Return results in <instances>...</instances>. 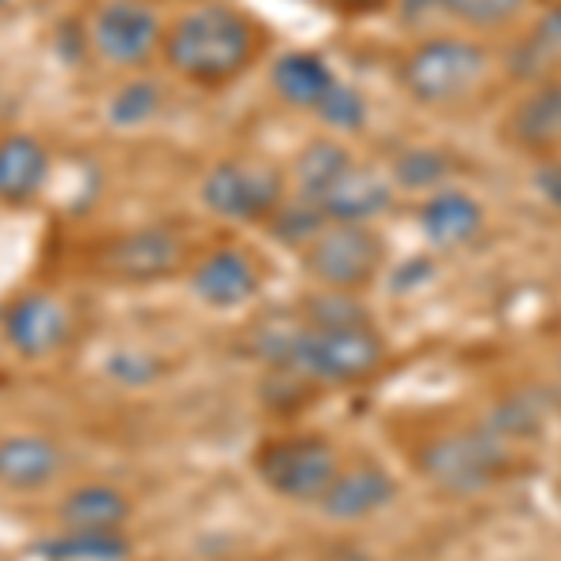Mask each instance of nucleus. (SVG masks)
I'll use <instances>...</instances> for the list:
<instances>
[{"mask_svg": "<svg viewBox=\"0 0 561 561\" xmlns=\"http://www.w3.org/2000/svg\"><path fill=\"white\" fill-rule=\"evenodd\" d=\"M165 65L198 87H221L251 68L259 53V26L251 15L225 0L187 8L161 42Z\"/></svg>", "mask_w": 561, "mask_h": 561, "instance_id": "nucleus-1", "label": "nucleus"}, {"mask_svg": "<svg viewBox=\"0 0 561 561\" xmlns=\"http://www.w3.org/2000/svg\"><path fill=\"white\" fill-rule=\"evenodd\" d=\"M404 94L427 108H454L472 102L491 79V53L479 42L454 38H427L412 45L404 60L397 65Z\"/></svg>", "mask_w": 561, "mask_h": 561, "instance_id": "nucleus-2", "label": "nucleus"}, {"mask_svg": "<svg viewBox=\"0 0 561 561\" xmlns=\"http://www.w3.org/2000/svg\"><path fill=\"white\" fill-rule=\"evenodd\" d=\"M386 359V341L375 325H337V330H314L304 322L293 345L288 367L293 375L314 386H348L370 378Z\"/></svg>", "mask_w": 561, "mask_h": 561, "instance_id": "nucleus-3", "label": "nucleus"}, {"mask_svg": "<svg viewBox=\"0 0 561 561\" xmlns=\"http://www.w3.org/2000/svg\"><path fill=\"white\" fill-rule=\"evenodd\" d=\"M341 472V457L333 442L322 434H280L259 446L255 454V476L270 494L285 502H314L325 494L333 476Z\"/></svg>", "mask_w": 561, "mask_h": 561, "instance_id": "nucleus-4", "label": "nucleus"}, {"mask_svg": "<svg viewBox=\"0 0 561 561\" xmlns=\"http://www.w3.org/2000/svg\"><path fill=\"white\" fill-rule=\"evenodd\" d=\"M510 465V446L486 427L438 434L420 449V468L438 491L479 494L494 486Z\"/></svg>", "mask_w": 561, "mask_h": 561, "instance_id": "nucleus-5", "label": "nucleus"}, {"mask_svg": "<svg viewBox=\"0 0 561 561\" xmlns=\"http://www.w3.org/2000/svg\"><path fill=\"white\" fill-rule=\"evenodd\" d=\"M198 198L214 217L240 225H266L285 203V176L270 161L225 158L206 169Z\"/></svg>", "mask_w": 561, "mask_h": 561, "instance_id": "nucleus-6", "label": "nucleus"}, {"mask_svg": "<svg viewBox=\"0 0 561 561\" xmlns=\"http://www.w3.org/2000/svg\"><path fill=\"white\" fill-rule=\"evenodd\" d=\"M386 262V240L375 225L364 221H330L304 248V270L319 280V288H356L370 285Z\"/></svg>", "mask_w": 561, "mask_h": 561, "instance_id": "nucleus-7", "label": "nucleus"}, {"mask_svg": "<svg viewBox=\"0 0 561 561\" xmlns=\"http://www.w3.org/2000/svg\"><path fill=\"white\" fill-rule=\"evenodd\" d=\"M187 240L176 225H142L121 232L98 251V274L124 280V285H150L184 270Z\"/></svg>", "mask_w": 561, "mask_h": 561, "instance_id": "nucleus-8", "label": "nucleus"}, {"mask_svg": "<svg viewBox=\"0 0 561 561\" xmlns=\"http://www.w3.org/2000/svg\"><path fill=\"white\" fill-rule=\"evenodd\" d=\"M90 42L108 65L135 68L147 65L153 49H161L165 31L147 0H105L90 20Z\"/></svg>", "mask_w": 561, "mask_h": 561, "instance_id": "nucleus-9", "label": "nucleus"}, {"mask_svg": "<svg viewBox=\"0 0 561 561\" xmlns=\"http://www.w3.org/2000/svg\"><path fill=\"white\" fill-rule=\"evenodd\" d=\"M0 337L23 359H45L71 337V311L53 293H23L0 314Z\"/></svg>", "mask_w": 561, "mask_h": 561, "instance_id": "nucleus-10", "label": "nucleus"}, {"mask_svg": "<svg viewBox=\"0 0 561 561\" xmlns=\"http://www.w3.org/2000/svg\"><path fill=\"white\" fill-rule=\"evenodd\" d=\"M259 288H262V270L255 255L243 248H232V243L214 248L192 270L195 300L214 307V311H237V307L255 300Z\"/></svg>", "mask_w": 561, "mask_h": 561, "instance_id": "nucleus-11", "label": "nucleus"}, {"mask_svg": "<svg viewBox=\"0 0 561 561\" xmlns=\"http://www.w3.org/2000/svg\"><path fill=\"white\" fill-rule=\"evenodd\" d=\"M393 497H397V479L389 476L382 465L359 460V465L341 468V472L333 476V483L325 486V494L319 497V510L330 520L352 524V520L375 517Z\"/></svg>", "mask_w": 561, "mask_h": 561, "instance_id": "nucleus-12", "label": "nucleus"}, {"mask_svg": "<svg viewBox=\"0 0 561 561\" xmlns=\"http://www.w3.org/2000/svg\"><path fill=\"white\" fill-rule=\"evenodd\" d=\"M483 225L486 214L479 206V198L460 192L454 184L438 187L420 203V232L438 251H457L465 243H472L483 232Z\"/></svg>", "mask_w": 561, "mask_h": 561, "instance_id": "nucleus-13", "label": "nucleus"}, {"mask_svg": "<svg viewBox=\"0 0 561 561\" xmlns=\"http://www.w3.org/2000/svg\"><path fill=\"white\" fill-rule=\"evenodd\" d=\"M393 203H397L393 176L375 165H359V161L319 198L322 214L330 221H364V225L389 214Z\"/></svg>", "mask_w": 561, "mask_h": 561, "instance_id": "nucleus-14", "label": "nucleus"}, {"mask_svg": "<svg viewBox=\"0 0 561 561\" xmlns=\"http://www.w3.org/2000/svg\"><path fill=\"white\" fill-rule=\"evenodd\" d=\"M65 472V454L42 434H4L0 438V486L20 494L45 491Z\"/></svg>", "mask_w": 561, "mask_h": 561, "instance_id": "nucleus-15", "label": "nucleus"}, {"mask_svg": "<svg viewBox=\"0 0 561 561\" xmlns=\"http://www.w3.org/2000/svg\"><path fill=\"white\" fill-rule=\"evenodd\" d=\"M49 180V150L38 135L8 131L0 135V203L20 210L42 195Z\"/></svg>", "mask_w": 561, "mask_h": 561, "instance_id": "nucleus-16", "label": "nucleus"}, {"mask_svg": "<svg viewBox=\"0 0 561 561\" xmlns=\"http://www.w3.org/2000/svg\"><path fill=\"white\" fill-rule=\"evenodd\" d=\"M131 513L128 491L113 483H79L57 502V520L65 531H124Z\"/></svg>", "mask_w": 561, "mask_h": 561, "instance_id": "nucleus-17", "label": "nucleus"}, {"mask_svg": "<svg viewBox=\"0 0 561 561\" xmlns=\"http://www.w3.org/2000/svg\"><path fill=\"white\" fill-rule=\"evenodd\" d=\"M505 131L520 150L531 153H550L561 147V79L531 83L528 94L513 105Z\"/></svg>", "mask_w": 561, "mask_h": 561, "instance_id": "nucleus-18", "label": "nucleus"}, {"mask_svg": "<svg viewBox=\"0 0 561 561\" xmlns=\"http://www.w3.org/2000/svg\"><path fill=\"white\" fill-rule=\"evenodd\" d=\"M270 87L285 105L293 108H319L322 98L337 87V76L333 68L325 65L319 53H307V49H293V53H280V57L270 65Z\"/></svg>", "mask_w": 561, "mask_h": 561, "instance_id": "nucleus-19", "label": "nucleus"}, {"mask_svg": "<svg viewBox=\"0 0 561 561\" xmlns=\"http://www.w3.org/2000/svg\"><path fill=\"white\" fill-rule=\"evenodd\" d=\"M352 165H356V158H352V150L345 147V142L333 139V135H319V139L307 142L293 161L296 195L314 198V203H319V198L330 192V187L337 184Z\"/></svg>", "mask_w": 561, "mask_h": 561, "instance_id": "nucleus-20", "label": "nucleus"}, {"mask_svg": "<svg viewBox=\"0 0 561 561\" xmlns=\"http://www.w3.org/2000/svg\"><path fill=\"white\" fill-rule=\"evenodd\" d=\"M42 561H131V539L124 531H65L34 542Z\"/></svg>", "mask_w": 561, "mask_h": 561, "instance_id": "nucleus-21", "label": "nucleus"}, {"mask_svg": "<svg viewBox=\"0 0 561 561\" xmlns=\"http://www.w3.org/2000/svg\"><path fill=\"white\" fill-rule=\"evenodd\" d=\"M454 158H449L446 150L438 147H409L401 150L393 158V169H389V176H393V184L401 187V192H438V187L449 184V176H454Z\"/></svg>", "mask_w": 561, "mask_h": 561, "instance_id": "nucleus-22", "label": "nucleus"}, {"mask_svg": "<svg viewBox=\"0 0 561 561\" xmlns=\"http://www.w3.org/2000/svg\"><path fill=\"white\" fill-rule=\"evenodd\" d=\"M325 225H330V217L322 214V206L314 203V198H304V195L293 192V198L285 195V203L274 210V217L266 221V229H270V237H274L277 243L304 251L307 243H311L325 229Z\"/></svg>", "mask_w": 561, "mask_h": 561, "instance_id": "nucleus-23", "label": "nucleus"}, {"mask_svg": "<svg viewBox=\"0 0 561 561\" xmlns=\"http://www.w3.org/2000/svg\"><path fill=\"white\" fill-rule=\"evenodd\" d=\"M300 319L314 330H337V325H370L367 307L345 288H319L300 304Z\"/></svg>", "mask_w": 561, "mask_h": 561, "instance_id": "nucleus-24", "label": "nucleus"}, {"mask_svg": "<svg viewBox=\"0 0 561 561\" xmlns=\"http://www.w3.org/2000/svg\"><path fill=\"white\" fill-rule=\"evenodd\" d=\"M161 102H165V98H161V87L153 83V79L139 76V79H128L124 87L113 90L105 116H108V124L131 131V128H139V124H147L150 116L161 108Z\"/></svg>", "mask_w": 561, "mask_h": 561, "instance_id": "nucleus-25", "label": "nucleus"}, {"mask_svg": "<svg viewBox=\"0 0 561 561\" xmlns=\"http://www.w3.org/2000/svg\"><path fill=\"white\" fill-rule=\"evenodd\" d=\"M524 4L528 0H438L442 15L457 20L460 26H472V31H497V26L517 23Z\"/></svg>", "mask_w": 561, "mask_h": 561, "instance_id": "nucleus-26", "label": "nucleus"}, {"mask_svg": "<svg viewBox=\"0 0 561 561\" xmlns=\"http://www.w3.org/2000/svg\"><path fill=\"white\" fill-rule=\"evenodd\" d=\"M314 116H319L330 131H364L370 108H367V98L359 94L356 87H348L337 79V87L322 98V105L314 108Z\"/></svg>", "mask_w": 561, "mask_h": 561, "instance_id": "nucleus-27", "label": "nucleus"}, {"mask_svg": "<svg viewBox=\"0 0 561 561\" xmlns=\"http://www.w3.org/2000/svg\"><path fill=\"white\" fill-rule=\"evenodd\" d=\"M483 427L491 431L494 438H502L505 446H513V442L536 438L542 427V412H539V404L524 401V397H510V401L497 404Z\"/></svg>", "mask_w": 561, "mask_h": 561, "instance_id": "nucleus-28", "label": "nucleus"}, {"mask_svg": "<svg viewBox=\"0 0 561 561\" xmlns=\"http://www.w3.org/2000/svg\"><path fill=\"white\" fill-rule=\"evenodd\" d=\"M531 180H536V192L561 214V158L539 161V169H536V176H531Z\"/></svg>", "mask_w": 561, "mask_h": 561, "instance_id": "nucleus-29", "label": "nucleus"}, {"mask_svg": "<svg viewBox=\"0 0 561 561\" xmlns=\"http://www.w3.org/2000/svg\"><path fill=\"white\" fill-rule=\"evenodd\" d=\"M348 4H382V0H348Z\"/></svg>", "mask_w": 561, "mask_h": 561, "instance_id": "nucleus-30", "label": "nucleus"}, {"mask_svg": "<svg viewBox=\"0 0 561 561\" xmlns=\"http://www.w3.org/2000/svg\"><path fill=\"white\" fill-rule=\"evenodd\" d=\"M558 397H561V367H558Z\"/></svg>", "mask_w": 561, "mask_h": 561, "instance_id": "nucleus-31", "label": "nucleus"}]
</instances>
